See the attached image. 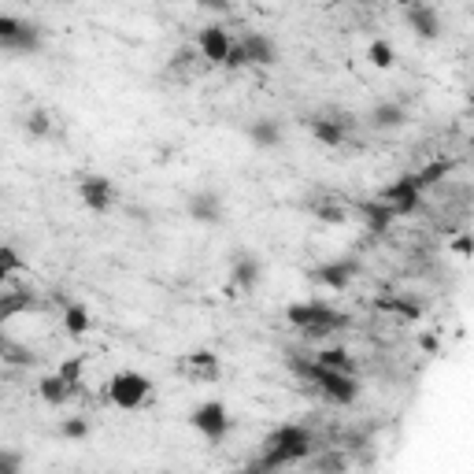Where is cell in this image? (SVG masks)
<instances>
[{
  "label": "cell",
  "mask_w": 474,
  "mask_h": 474,
  "mask_svg": "<svg viewBox=\"0 0 474 474\" xmlns=\"http://www.w3.org/2000/svg\"><path fill=\"white\" fill-rule=\"evenodd\" d=\"M286 363H289V370L296 378L312 382L319 389V397L330 400V404H342L345 408V404H352L360 397V386H356V378L349 375V370H326L323 363H315V356H286Z\"/></svg>",
  "instance_id": "cell-1"
},
{
  "label": "cell",
  "mask_w": 474,
  "mask_h": 474,
  "mask_svg": "<svg viewBox=\"0 0 474 474\" xmlns=\"http://www.w3.org/2000/svg\"><path fill=\"white\" fill-rule=\"evenodd\" d=\"M315 452V437L308 426H278L275 433L267 437V445H263V456L260 463L270 467V470H278V467H289V463H300V460H308Z\"/></svg>",
  "instance_id": "cell-2"
},
{
  "label": "cell",
  "mask_w": 474,
  "mask_h": 474,
  "mask_svg": "<svg viewBox=\"0 0 474 474\" xmlns=\"http://www.w3.org/2000/svg\"><path fill=\"white\" fill-rule=\"evenodd\" d=\"M286 323L293 330H300L304 337H312V342H319V337H330L337 330L349 326V315L330 308L326 300H308V304H289L286 308Z\"/></svg>",
  "instance_id": "cell-3"
},
{
  "label": "cell",
  "mask_w": 474,
  "mask_h": 474,
  "mask_svg": "<svg viewBox=\"0 0 474 474\" xmlns=\"http://www.w3.org/2000/svg\"><path fill=\"white\" fill-rule=\"evenodd\" d=\"M45 41V30L38 23H26L19 15H0V49L5 52H19V56H30L38 52Z\"/></svg>",
  "instance_id": "cell-4"
},
{
  "label": "cell",
  "mask_w": 474,
  "mask_h": 474,
  "mask_svg": "<svg viewBox=\"0 0 474 474\" xmlns=\"http://www.w3.org/2000/svg\"><path fill=\"white\" fill-rule=\"evenodd\" d=\"M275 59H278V45L270 41L267 33L249 30V33H242V38H237L226 67H230V71H237V67H267V63H275Z\"/></svg>",
  "instance_id": "cell-5"
},
{
  "label": "cell",
  "mask_w": 474,
  "mask_h": 474,
  "mask_svg": "<svg viewBox=\"0 0 474 474\" xmlns=\"http://www.w3.org/2000/svg\"><path fill=\"white\" fill-rule=\"evenodd\" d=\"M149 397H152V382L145 375H138V370H119V375L108 382V400L123 412L141 408Z\"/></svg>",
  "instance_id": "cell-6"
},
{
  "label": "cell",
  "mask_w": 474,
  "mask_h": 474,
  "mask_svg": "<svg viewBox=\"0 0 474 474\" xmlns=\"http://www.w3.org/2000/svg\"><path fill=\"white\" fill-rule=\"evenodd\" d=\"M189 426H193L200 437H208V442H223L226 430H230V412H226V404H223V400H205V404H196L193 415H189Z\"/></svg>",
  "instance_id": "cell-7"
},
{
  "label": "cell",
  "mask_w": 474,
  "mask_h": 474,
  "mask_svg": "<svg viewBox=\"0 0 474 474\" xmlns=\"http://www.w3.org/2000/svg\"><path fill=\"white\" fill-rule=\"evenodd\" d=\"M78 200H82L89 212L108 215V212L115 208V200H119V189H115L112 178H105V175H82V178H78Z\"/></svg>",
  "instance_id": "cell-8"
},
{
  "label": "cell",
  "mask_w": 474,
  "mask_h": 474,
  "mask_svg": "<svg viewBox=\"0 0 474 474\" xmlns=\"http://www.w3.org/2000/svg\"><path fill=\"white\" fill-rule=\"evenodd\" d=\"M356 275H360V263L356 260H326V263H319V267H312L308 270V278L315 282V286H323V289H333V293H342V289H349L352 282H356Z\"/></svg>",
  "instance_id": "cell-9"
},
{
  "label": "cell",
  "mask_w": 474,
  "mask_h": 474,
  "mask_svg": "<svg viewBox=\"0 0 474 474\" xmlns=\"http://www.w3.org/2000/svg\"><path fill=\"white\" fill-rule=\"evenodd\" d=\"M233 38L226 33V26H200L196 30V52H200V59L205 63H219V67H226V59H230V52H233Z\"/></svg>",
  "instance_id": "cell-10"
},
{
  "label": "cell",
  "mask_w": 474,
  "mask_h": 474,
  "mask_svg": "<svg viewBox=\"0 0 474 474\" xmlns=\"http://www.w3.org/2000/svg\"><path fill=\"white\" fill-rule=\"evenodd\" d=\"M308 130H312V138L326 149H337V145H345L349 141V133H352V119L349 115H333V112H319L308 119Z\"/></svg>",
  "instance_id": "cell-11"
},
{
  "label": "cell",
  "mask_w": 474,
  "mask_h": 474,
  "mask_svg": "<svg viewBox=\"0 0 474 474\" xmlns=\"http://www.w3.org/2000/svg\"><path fill=\"white\" fill-rule=\"evenodd\" d=\"M186 215L200 226H219L223 215H226V205H223V196L215 189H193L186 196Z\"/></svg>",
  "instance_id": "cell-12"
},
{
  "label": "cell",
  "mask_w": 474,
  "mask_h": 474,
  "mask_svg": "<svg viewBox=\"0 0 474 474\" xmlns=\"http://www.w3.org/2000/svg\"><path fill=\"white\" fill-rule=\"evenodd\" d=\"M382 200L393 208V215H412V212L423 208V189H419V182L412 175H404L389 189H382Z\"/></svg>",
  "instance_id": "cell-13"
},
{
  "label": "cell",
  "mask_w": 474,
  "mask_h": 474,
  "mask_svg": "<svg viewBox=\"0 0 474 474\" xmlns=\"http://www.w3.org/2000/svg\"><path fill=\"white\" fill-rule=\"evenodd\" d=\"M263 278V260L256 252H237L230 260V289L237 293H252Z\"/></svg>",
  "instance_id": "cell-14"
},
{
  "label": "cell",
  "mask_w": 474,
  "mask_h": 474,
  "mask_svg": "<svg viewBox=\"0 0 474 474\" xmlns=\"http://www.w3.org/2000/svg\"><path fill=\"white\" fill-rule=\"evenodd\" d=\"M304 208H308L315 219L330 223V226H337V223H349V215H352L349 200H342L337 193H315V196H308V200H304Z\"/></svg>",
  "instance_id": "cell-15"
},
{
  "label": "cell",
  "mask_w": 474,
  "mask_h": 474,
  "mask_svg": "<svg viewBox=\"0 0 474 474\" xmlns=\"http://www.w3.org/2000/svg\"><path fill=\"white\" fill-rule=\"evenodd\" d=\"M245 138H249V145H252V149L270 152V149H278V145H282L286 130H282V123H278V119L260 115V119H252V123L245 126Z\"/></svg>",
  "instance_id": "cell-16"
},
{
  "label": "cell",
  "mask_w": 474,
  "mask_h": 474,
  "mask_svg": "<svg viewBox=\"0 0 474 474\" xmlns=\"http://www.w3.org/2000/svg\"><path fill=\"white\" fill-rule=\"evenodd\" d=\"M404 23H408L423 41L442 38V15H437V8H430V5H408L404 8Z\"/></svg>",
  "instance_id": "cell-17"
},
{
  "label": "cell",
  "mask_w": 474,
  "mask_h": 474,
  "mask_svg": "<svg viewBox=\"0 0 474 474\" xmlns=\"http://www.w3.org/2000/svg\"><path fill=\"white\" fill-rule=\"evenodd\" d=\"M182 375L193 382H215L219 378V356L208 349H196L182 360Z\"/></svg>",
  "instance_id": "cell-18"
},
{
  "label": "cell",
  "mask_w": 474,
  "mask_h": 474,
  "mask_svg": "<svg viewBox=\"0 0 474 474\" xmlns=\"http://www.w3.org/2000/svg\"><path fill=\"white\" fill-rule=\"evenodd\" d=\"M408 119H412L408 105H400V100H378V105L370 108V115H367V123L375 130H400Z\"/></svg>",
  "instance_id": "cell-19"
},
{
  "label": "cell",
  "mask_w": 474,
  "mask_h": 474,
  "mask_svg": "<svg viewBox=\"0 0 474 474\" xmlns=\"http://www.w3.org/2000/svg\"><path fill=\"white\" fill-rule=\"evenodd\" d=\"M356 215L363 219V226L370 230V233H386L389 226H393V208L386 205V200L378 196V200H363V205H356Z\"/></svg>",
  "instance_id": "cell-20"
},
{
  "label": "cell",
  "mask_w": 474,
  "mask_h": 474,
  "mask_svg": "<svg viewBox=\"0 0 474 474\" xmlns=\"http://www.w3.org/2000/svg\"><path fill=\"white\" fill-rule=\"evenodd\" d=\"M38 397L49 404V408H63V404L75 397V389H71V382L59 375V370H52V375H45V378L38 382Z\"/></svg>",
  "instance_id": "cell-21"
},
{
  "label": "cell",
  "mask_w": 474,
  "mask_h": 474,
  "mask_svg": "<svg viewBox=\"0 0 474 474\" xmlns=\"http://www.w3.org/2000/svg\"><path fill=\"white\" fill-rule=\"evenodd\" d=\"M38 308V293L33 289H8L5 296H0V319H15V315H23V312H33Z\"/></svg>",
  "instance_id": "cell-22"
},
{
  "label": "cell",
  "mask_w": 474,
  "mask_h": 474,
  "mask_svg": "<svg viewBox=\"0 0 474 474\" xmlns=\"http://www.w3.org/2000/svg\"><path fill=\"white\" fill-rule=\"evenodd\" d=\"M23 130L30 133L33 141H45V138H52V133H56V115L49 108H30L26 119H23Z\"/></svg>",
  "instance_id": "cell-23"
},
{
  "label": "cell",
  "mask_w": 474,
  "mask_h": 474,
  "mask_svg": "<svg viewBox=\"0 0 474 474\" xmlns=\"http://www.w3.org/2000/svg\"><path fill=\"white\" fill-rule=\"evenodd\" d=\"M89 323H93V315H89L86 304H78V300L63 304V330H67V337H82L89 330Z\"/></svg>",
  "instance_id": "cell-24"
},
{
  "label": "cell",
  "mask_w": 474,
  "mask_h": 474,
  "mask_svg": "<svg viewBox=\"0 0 474 474\" xmlns=\"http://www.w3.org/2000/svg\"><path fill=\"white\" fill-rule=\"evenodd\" d=\"M449 171H452V163H449V160H437V163H430V167H423V171H415L412 178H415V182H419V189L426 193L430 186H437V182H442V178H445Z\"/></svg>",
  "instance_id": "cell-25"
},
{
  "label": "cell",
  "mask_w": 474,
  "mask_h": 474,
  "mask_svg": "<svg viewBox=\"0 0 474 474\" xmlns=\"http://www.w3.org/2000/svg\"><path fill=\"white\" fill-rule=\"evenodd\" d=\"M315 363H323L326 370H349V375H352V356L345 349H319Z\"/></svg>",
  "instance_id": "cell-26"
},
{
  "label": "cell",
  "mask_w": 474,
  "mask_h": 474,
  "mask_svg": "<svg viewBox=\"0 0 474 474\" xmlns=\"http://www.w3.org/2000/svg\"><path fill=\"white\" fill-rule=\"evenodd\" d=\"M367 56H370V63H375V67H382V71H389V67L397 63V49L389 45V41H370V49H367Z\"/></svg>",
  "instance_id": "cell-27"
},
{
  "label": "cell",
  "mask_w": 474,
  "mask_h": 474,
  "mask_svg": "<svg viewBox=\"0 0 474 474\" xmlns=\"http://www.w3.org/2000/svg\"><path fill=\"white\" fill-rule=\"evenodd\" d=\"M56 370H59V375H63L67 382H71V389L78 393V389H82V370H86V356H71V360H63V363L56 367Z\"/></svg>",
  "instance_id": "cell-28"
},
{
  "label": "cell",
  "mask_w": 474,
  "mask_h": 474,
  "mask_svg": "<svg viewBox=\"0 0 474 474\" xmlns=\"http://www.w3.org/2000/svg\"><path fill=\"white\" fill-rule=\"evenodd\" d=\"M89 419L86 415H71V419H67L63 426H59V437H67V442H86V437H89Z\"/></svg>",
  "instance_id": "cell-29"
},
{
  "label": "cell",
  "mask_w": 474,
  "mask_h": 474,
  "mask_svg": "<svg viewBox=\"0 0 474 474\" xmlns=\"http://www.w3.org/2000/svg\"><path fill=\"white\" fill-rule=\"evenodd\" d=\"M23 270V260H19V252H15V245H5L0 249V278H12V275H19Z\"/></svg>",
  "instance_id": "cell-30"
},
{
  "label": "cell",
  "mask_w": 474,
  "mask_h": 474,
  "mask_svg": "<svg viewBox=\"0 0 474 474\" xmlns=\"http://www.w3.org/2000/svg\"><path fill=\"white\" fill-rule=\"evenodd\" d=\"M0 474H23V456L15 449L0 452Z\"/></svg>",
  "instance_id": "cell-31"
},
{
  "label": "cell",
  "mask_w": 474,
  "mask_h": 474,
  "mask_svg": "<svg viewBox=\"0 0 474 474\" xmlns=\"http://www.w3.org/2000/svg\"><path fill=\"white\" fill-rule=\"evenodd\" d=\"M5 360H8V363H33V352H30V349H19L15 342H5Z\"/></svg>",
  "instance_id": "cell-32"
},
{
  "label": "cell",
  "mask_w": 474,
  "mask_h": 474,
  "mask_svg": "<svg viewBox=\"0 0 474 474\" xmlns=\"http://www.w3.org/2000/svg\"><path fill=\"white\" fill-rule=\"evenodd\" d=\"M237 474H275L270 467H263V463H252V467H245V470H237Z\"/></svg>",
  "instance_id": "cell-33"
},
{
  "label": "cell",
  "mask_w": 474,
  "mask_h": 474,
  "mask_svg": "<svg viewBox=\"0 0 474 474\" xmlns=\"http://www.w3.org/2000/svg\"><path fill=\"white\" fill-rule=\"evenodd\" d=\"M470 108H474V100H470Z\"/></svg>",
  "instance_id": "cell-34"
}]
</instances>
